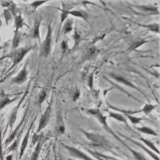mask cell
Here are the masks:
<instances>
[{
  "label": "cell",
  "mask_w": 160,
  "mask_h": 160,
  "mask_svg": "<svg viewBox=\"0 0 160 160\" xmlns=\"http://www.w3.org/2000/svg\"><path fill=\"white\" fill-rule=\"evenodd\" d=\"M32 47H25L21 48L19 50H17L14 53L13 55V65L12 66L11 69L14 67L15 66L17 65L18 63H20L24 58V56L26 55V54L29 51L31 50Z\"/></svg>",
  "instance_id": "1"
},
{
  "label": "cell",
  "mask_w": 160,
  "mask_h": 160,
  "mask_svg": "<svg viewBox=\"0 0 160 160\" xmlns=\"http://www.w3.org/2000/svg\"><path fill=\"white\" fill-rule=\"evenodd\" d=\"M51 33H52V31H51V26H49V27H48L47 37L46 38V40L44 42L43 45H42V53H43V55L46 56L49 55L51 51Z\"/></svg>",
  "instance_id": "2"
},
{
  "label": "cell",
  "mask_w": 160,
  "mask_h": 160,
  "mask_svg": "<svg viewBox=\"0 0 160 160\" xmlns=\"http://www.w3.org/2000/svg\"><path fill=\"white\" fill-rule=\"evenodd\" d=\"M66 149H67L69 152H70L71 155L72 156L74 157V158H80L83 160H93L92 158H90L89 156L86 155L85 154H84L83 152L80 151L78 149H76V148L72 147H69V146H64Z\"/></svg>",
  "instance_id": "3"
},
{
  "label": "cell",
  "mask_w": 160,
  "mask_h": 160,
  "mask_svg": "<svg viewBox=\"0 0 160 160\" xmlns=\"http://www.w3.org/2000/svg\"><path fill=\"white\" fill-rule=\"evenodd\" d=\"M50 115H51V108L50 107H48L47 108L46 112L42 115L40 121H39V125L37 129V133L40 132L42 129H43L45 127L47 126L48 121H49L50 118Z\"/></svg>",
  "instance_id": "4"
},
{
  "label": "cell",
  "mask_w": 160,
  "mask_h": 160,
  "mask_svg": "<svg viewBox=\"0 0 160 160\" xmlns=\"http://www.w3.org/2000/svg\"><path fill=\"white\" fill-rule=\"evenodd\" d=\"M27 77V71L26 68H24L22 71L20 72V73L17 75V76L14 78V79L12 80L13 83H17V84H21L25 82L26 80Z\"/></svg>",
  "instance_id": "5"
},
{
  "label": "cell",
  "mask_w": 160,
  "mask_h": 160,
  "mask_svg": "<svg viewBox=\"0 0 160 160\" xmlns=\"http://www.w3.org/2000/svg\"><path fill=\"white\" fill-rule=\"evenodd\" d=\"M89 112L92 114L93 115H94L96 118H97L99 120V122H100L101 123H102V124L104 125L106 127H107L108 128V125H107V123H106V117L103 116L102 115V113H101L100 111H99V110H90Z\"/></svg>",
  "instance_id": "6"
},
{
  "label": "cell",
  "mask_w": 160,
  "mask_h": 160,
  "mask_svg": "<svg viewBox=\"0 0 160 160\" xmlns=\"http://www.w3.org/2000/svg\"><path fill=\"white\" fill-rule=\"evenodd\" d=\"M85 133V135L88 137L89 139L93 141V142L100 145H103L104 144H105L104 139L102 137H100V136L91 134V133Z\"/></svg>",
  "instance_id": "7"
},
{
  "label": "cell",
  "mask_w": 160,
  "mask_h": 160,
  "mask_svg": "<svg viewBox=\"0 0 160 160\" xmlns=\"http://www.w3.org/2000/svg\"><path fill=\"white\" fill-rule=\"evenodd\" d=\"M29 136H30V130H28V131L27 132V133L25 136V138H24V140L23 141L22 145H21V153H20V158L23 156L24 152H25V150L26 148L27 144H28V139H29Z\"/></svg>",
  "instance_id": "8"
},
{
  "label": "cell",
  "mask_w": 160,
  "mask_h": 160,
  "mask_svg": "<svg viewBox=\"0 0 160 160\" xmlns=\"http://www.w3.org/2000/svg\"><path fill=\"white\" fill-rule=\"evenodd\" d=\"M113 78H114L115 80H116L117 81H118L119 82H120V83H122L124 84H126L127 86H129V87H133V88L137 89L132 83H131L130 82H129V81H128V80H126V79H124V78L121 77V76H113Z\"/></svg>",
  "instance_id": "9"
},
{
  "label": "cell",
  "mask_w": 160,
  "mask_h": 160,
  "mask_svg": "<svg viewBox=\"0 0 160 160\" xmlns=\"http://www.w3.org/2000/svg\"><path fill=\"white\" fill-rule=\"evenodd\" d=\"M138 131L144 133H146L147 135H151L154 136H158L156 133L152 129H151L149 128H147V127H142V128H137Z\"/></svg>",
  "instance_id": "10"
},
{
  "label": "cell",
  "mask_w": 160,
  "mask_h": 160,
  "mask_svg": "<svg viewBox=\"0 0 160 160\" xmlns=\"http://www.w3.org/2000/svg\"><path fill=\"white\" fill-rule=\"evenodd\" d=\"M110 116L111 117H112V118L116 119L117 120H119L120 122H124L126 124H127L126 122V119L124 116H122V115L120 114H118V113H110Z\"/></svg>",
  "instance_id": "11"
},
{
  "label": "cell",
  "mask_w": 160,
  "mask_h": 160,
  "mask_svg": "<svg viewBox=\"0 0 160 160\" xmlns=\"http://www.w3.org/2000/svg\"><path fill=\"white\" fill-rule=\"evenodd\" d=\"M19 104L17 106V108L14 110L12 113V115H11V117H10V121H9V123H10V128H12L14 122H16V117H17V113L18 108H19Z\"/></svg>",
  "instance_id": "12"
},
{
  "label": "cell",
  "mask_w": 160,
  "mask_h": 160,
  "mask_svg": "<svg viewBox=\"0 0 160 160\" xmlns=\"http://www.w3.org/2000/svg\"><path fill=\"white\" fill-rule=\"evenodd\" d=\"M15 23H16V34L18 32V30L21 28V27L23 26V20L20 16L16 17V20H15Z\"/></svg>",
  "instance_id": "13"
},
{
  "label": "cell",
  "mask_w": 160,
  "mask_h": 160,
  "mask_svg": "<svg viewBox=\"0 0 160 160\" xmlns=\"http://www.w3.org/2000/svg\"><path fill=\"white\" fill-rule=\"evenodd\" d=\"M22 122H21V124L19 125V126H18L17 127L16 129H15V131L12 133V135L10 136V137H8V139H7V140H6V142H5L6 145H8V144H10V143L11 142V141L14 139V138H15V137H16V134H17V131H18V129H19V128H20V126H21V124H22Z\"/></svg>",
  "instance_id": "14"
},
{
  "label": "cell",
  "mask_w": 160,
  "mask_h": 160,
  "mask_svg": "<svg viewBox=\"0 0 160 160\" xmlns=\"http://www.w3.org/2000/svg\"><path fill=\"white\" fill-rule=\"evenodd\" d=\"M66 12H67V14H71V15H72V16H74L75 17H81V18H83V19H86V17H84V15L80 11H78V10L67 11V10H66Z\"/></svg>",
  "instance_id": "15"
},
{
  "label": "cell",
  "mask_w": 160,
  "mask_h": 160,
  "mask_svg": "<svg viewBox=\"0 0 160 160\" xmlns=\"http://www.w3.org/2000/svg\"><path fill=\"white\" fill-rule=\"evenodd\" d=\"M140 140H141V141H143L147 145V146H149V147L150 148V149H152V150H155V151L156 152L158 153V154H159V151L158 150V149H157V148L155 146V145H154L152 142H150V141H149V140L144 139V138H140Z\"/></svg>",
  "instance_id": "16"
},
{
  "label": "cell",
  "mask_w": 160,
  "mask_h": 160,
  "mask_svg": "<svg viewBox=\"0 0 160 160\" xmlns=\"http://www.w3.org/2000/svg\"><path fill=\"white\" fill-rule=\"evenodd\" d=\"M40 151H41V144L38 143L37 147H36V149L35 150L34 154H33L32 160H37Z\"/></svg>",
  "instance_id": "17"
},
{
  "label": "cell",
  "mask_w": 160,
  "mask_h": 160,
  "mask_svg": "<svg viewBox=\"0 0 160 160\" xmlns=\"http://www.w3.org/2000/svg\"><path fill=\"white\" fill-rule=\"evenodd\" d=\"M39 26H40V22L37 21L35 23V28L34 31V37L38 38L40 39V36H39Z\"/></svg>",
  "instance_id": "18"
},
{
  "label": "cell",
  "mask_w": 160,
  "mask_h": 160,
  "mask_svg": "<svg viewBox=\"0 0 160 160\" xmlns=\"http://www.w3.org/2000/svg\"><path fill=\"white\" fill-rule=\"evenodd\" d=\"M146 42V41H138L137 42H135L133 44H132L130 46V47L129 48V50H134L135 49H137L138 47H140L141 45H143Z\"/></svg>",
  "instance_id": "19"
},
{
  "label": "cell",
  "mask_w": 160,
  "mask_h": 160,
  "mask_svg": "<svg viewBox=\"0 0 160 160\" xmlns=\"http://www.w3.org/2000/svg\"><path fill=\"white\" fill-rule=\"evenodd\" d=\"M154 108H155V106L151 104H146L142 109V111L146 115H148L151 112V111L154 110Z\"/></svg>",
  "instance_id": "20"
},
{
  "label": "cell",
  "mask_w": 160,
  "mask_h": 160,
  "mask_svg": "<svg viewBox=\"0 0 160 160\" xmlns=\"http://www.w3.org/2000/svg\"><path fill=\"white\" fill-rule=\"evenodd\" d=\"M143 26L147 27V28L150 29L152 32H155L156 33L159 32V26L158 25H148L147 26L143 25Z\"/></svg>",
  "instance_id": "21"
},
{
  "label": "cell",
  "mask_w": 160,
  "mask_h": 160,
  "mask_svg": "<svg viewBox=\"0 0 160 160\" xmlns=\"http://www.w3.org/2000/svg\"><path fill=\"white\" fill-rule=\"evenodd\" d=\"M127 117H128V119L130 120V121L133 124H137L140 123L141 120H142L141 118H138V117H135L132 115H128Z\"/></svg>",
  "instance_id": "22"
},
{
  "label": "cell",
  "mask_w": 160,
  "mask_h": 160,
  "mask_svg": "<svg viewBox=\"0 0 160 160\" xmlns=\"http://www.w3.org/2000/svg\"><path fill=\"white\" fill-rule=\"evenodd\" d=\"M130 150L131 151V152L133 154V155L135 156L136 160H147L142 155H140L139 152L135 151V150H132L131 149H130Z\"/></svg>",
  "instance_id": "23"
},
{
  "label": "cell",
  "mask_w": 160,
  "mask_h": 160,
  "mask_svg": "<svg viewBox=\"0 0 160 160\" xmlns=\"http://www.w3.org/2000/svg\"><path fill=\"white\" fill-rule=\"evenodd\" d=\"M12 101V100L9 99L8 98H6L4 99H3L1 101H0V110L3 109L6 105H7L8 104L10 103V102Z\"/></svg>",
  "instance_id": "24"
},
{
  "label": "cell",
  "mask_w": 160,
  "mask_h": 160,
  "mask_svg": "<svg viewBox=\"0 0 160 160\" xmlns=\"http://www.w3.org/2000/svg\"><path fill=\"white\" fill-rule=\"evenodd\" d=\"M46 97V92L45 90H42L41 93H40V95H39V99H38V104H41L42 102H44Z\"/></svg>",
  "instance_id": "25"
},
{
  "label": "cell",
  "mask_w": 160,
  "mask_h": 160,
  "mask_svg": "<svg viewBox=\"0 0 160 160\" xmlns=\"http://www.w3.org/2000/svg\"><path fill=\"white\" fill-rule=\"evenodd\" d=\"M133 142H135V141H133ZM136 144H137V145H138V146H140V147H141V148H142V149H144V150H146V151L147 152H148V154H149V155H150V156H151L152 157V158H154V159H156V160H159V158H158V157H157L155 155H154V154L153 153H152L151 152H150V151H149V150H147V149H146V147H144V146H141V145L140 144H138V143H137V142H135Z\"/></svg>",
  "instance_id": "26"
},
{
  "label": "cell",
  "mask_w": 160,
  "mask_h": 160,
  "mask_svg": "<svg viewBox=\"0 0 160 160\" xmlns=\"http://www.w3.org/2000/svg\"><path fill=\"white\" fill-rule=\"evenodd\" d=\"M72 29V23L71 21H68L64 27V34H67V33L70 32Z\"/></svg>",
  "instance_id": "27"
},
{
  "label": "cell",
  "mask_w": 160,
  "mask_h": 160,
  "mask_svg": "<svg viewBox=\"0 0 160 160\" xmlns=\"http://www.w3.org/2000/svg\"><path fill=\"white\" fill-rule=\"evenodd\" d=\"M91 153L93 154V155H94L99 160H109L108 159L107 156L102 155H101V154H99L98 152H92Z\"/></svg>",
  "instance_id": "28"
},
{
  "label": "cell",
  "mask_w": 160,
  "mask_h": 160,
  "mask_svg": "<svg viewBox=\"0 0 160 160\" xmlns=\"http://www.w3.org/2000/svg\"><path fill=\"white\" fill-rule=\"evenodd\" d=\"M19 41H20V37L19 36H18L17 34H16V36H15L13 41V47L14 48H16L18 46V45L19 44Z\"/></svg>",
  "instance_id": "29"
},
{
  "label": "cell",
  "mask_w": 160,
  "mask_h": 160,
  "mask_svg": "<svg viewBox=\"0 0 160 160\" xmlns=\"http://www.w3.org/2000/svg\"><path fill=\"white\" fill-rule=\"evenodd\" d=\"M46 1H34L33 3H32V6H33V7H34V8H37L38 7H39V6L42 5L43 3H46Z\"/></svg>",
  "instance_id": "30"
},
{
  "label": "cell",
  "mask_w": 160,
  "mask_h": 160,
  "mask_svg": "<svg viewBox=\"0 0 160 160\" xmlns=\"http://www.w3.org/2000/svg\"><path fill=\"white\" fill-rule=\"evenodd\" d=\"M141 8H143L144 10L146 11H151V12H155L156 11L157 8L152 7H147V6H144V7H141Z\"/></svg>",
  "instance_id": "31"
},
{
  "label": "cell",
  "mask_w": 160,
  "mask_h": 160,
  "mask_svg": "<svg viewBox=\"0 0 160 160\" xmlns=\"http://www.w3.org/2000/svg\"><path fill=\"white\" fill-rule=\"evenodd\" d=\"M67 12H66V10H62V13L61 14V24L63 23V21H64V20L67 18Z\"/></svg>",
  "instance_id": "32"
},
{
  "label": "cell",
  "mask_w": 160,
  "mask_h": 160,
  "mask_svg": "<svg viewBox=\"0 0 160 160\" xmlns=\"http://www.w3.org/2000/svg\"><path fill=\"white\" fill-rule=\"evenodd\" d=\"M58 132L59 133L60 135L64 133V132H65V127H64V126H63V124L59 125L58 128Z\"/></svg>",
  "instance_id": "33"
},
{
  "label": "cell",
  "mask_w": 160,
  "mask_h": 160,
  "mask_svg": "<svg viewBox=\"0 0 160 160\" xmlns=\"http://www.w3.org/2000/svg\"><path fill=\"white\" fill-rule=\"evenodd\" d=\"M4 16L5 17V19L6 21H7H7L10 19V13H9V11H8L7 10H5V12H4Z\"/></svg>",
  "instance_id": "34"
},
{
  "label": "cell",
  "mask_w": 160,
  "mask_h": 160,
  "mask_svg": "<svg viewBox=\"0 0 160 160\" xmlns=\"http://www.w3.org/2000/svg\"><path fill=\"white\" fill-rule=\"evenodd\" d=\"M62 49L63 50V51H65L67 49V42L65 41H63L62 42Z\"/></svg>",
  "instance_id": "35"
},
{
  "label": "cell",
  "mask_w": 160,
  "mask_h": 160,
  "mask_svg": "<svg viewBox=\"0 0 160 160\" xmlns=\"http://www.w3.org/2000/svg\"><path fill=\"white\" fill-rule=\"evenodd\" d=\"M80 92L78 91V90H77V91L75 92L74 95V97H73V101H76L77 99L79 98L80 97Z\"/></svg>",
  "instance_id": "36"
},
{
  "label": "cell",
  "mask_w": 160,
  "mask_h": 160,
  "mask_svg": "<svg viewBox=\"0 0 160 160\" xmlns=\"http://www.w3.org/2000/svg\"><path fill=\"white\" fill-rule=\"evenodd\" d=\"M16 146H17V141H15V142H14L12 145L11 147H10V149H9L10 150H9L8 151L10 152V151H11V150H14V149H16Z\"/></svg>",
  "instance_id": "37"
},
{
  "label": "cell",
  "mask_w": 160,
  "mask_h": 160,
  "mask_svg": "<svg viewBox=\"0 0 160 160\" xmlns=\"http://www.w3.org/2000/svg\"><path fill=\"white\" fill-rule=\"evenodd\" d=\"M89 84V86H90V88H92V85H93V76H92V75H91V76H90Z\"/></svg>",
  "instance_id": "38"
},
{
  "label": "cell",
  "mask_w": 160,
  "mask_h": 160,
  "mask_svg": "<svg viewBox=\"0 0 160 160\" xmlns=\"http://www.w3.org/2000/svg\"><path fill=\"white\" fill-rule=\"evenodd\" d=\"M74 39H75V41H79V40L80 39V35H78L77 32H75Z\"/></svg>",
  "instance_id": "39"
},
{
  "label": "cell",
  "mask_w": 160,
  "mask_h": 160,
  "mask_svg": "<svg viewBox=\"0 0 160 160\" xmlns=\"http://www.w3.org/2000/svg\"><path fill=\"white\" fill-rule=\"evenodd\" d=\"M11 159H12V156H8V157H7V160H11Z\"/></svg>",
  "instance_id": "40"
},
{
  "label": "cell",
  "mask_w": 160,
  "mask_h": 160,
  "mask_svg": "<svg viewBox=\"0 0 160 160\" xmlns=\"http://www.w3.org/2000/svg\"><path fill=\"white\" fill-rule=\"evenodd\" d=\"M110 158V159H112V160H117V159H114V158Z\"/></svg>",
  "instance_id": "41"
},
{
  "label": "cell",
  "mask_w": 160,
  "mask_h": 160,
  "mask_svg": "<svg viewBox=\"0 0 160 160\" xmlns=\"http://www.w3.org/2000/svg\"><path fill=\"white\" fill-rule=\"evenodd\" d=\"M1 49V47H0V49Z\"/></svg>",
  "instance_id": "42"
},
{
  "label": "cell",
  "mask_w": 160,
  "mask_h": 160,
  "mask_svg": "<svg viewBox=\"0 0 160 160\" xmlns=\"http://www.w3.org/2000/svg\"><path fill=\"white\" fill-rule=\"evenodd\" d=\"M0 63H1V62H0Z\"/></svg>",
  "instance_id": "43"
}]
</instances>
